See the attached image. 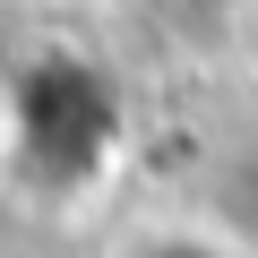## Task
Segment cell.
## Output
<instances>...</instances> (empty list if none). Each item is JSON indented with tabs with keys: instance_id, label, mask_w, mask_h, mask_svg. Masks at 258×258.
<instances>
[{
	"instance_id": "cell-1",
	"label": "cell",
	"mask_w": 258,
	"mask_h": 258,
	"mask_svg": "<svg viewBox=\"0 0 258 258\" xmlns=\"http://www.w3.org/2000/svg\"><path fill=\"white\" fill-rule=\"evenodd\" d=\"M129 147V112L120 86L86 60V52H35L26 69H9L0 95V155L9 172L43 198H86Z\"/></svg>"
},
{
	"instance_id": "cell-2",
	"label": "cell",
	"mask_w": 258,
	"mask_h": 258,
	"mask_svg": "<svg viewBox=\"0 0 258 258\" xmlns=\"http://www.w3.org/2000/svg\"><path fill=\"white\" fill-rule=\"evenodd\" d=\"M112 258H249V249L224 241L215 224H147V232H129Z\"/></svg>"
}]
</instances>
